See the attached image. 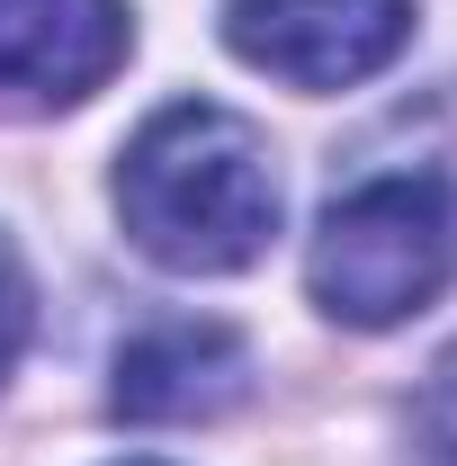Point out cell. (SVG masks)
<instances>
[{"instance_id": "obj_1", "label": "cell", "mask_w": 457, "mask_h": 466, "mask_svg": "<svg viewBox=\"0 0 457 466\" xmlns=\"http://www.w3.org/2000/svg\"><path fill=\"white\" fill-rule=\"evenodd\" d=\"M117 216H126V242L179 279L251 269L279 233V171L260 126L216 99L162 108L117 162Z\"/></svg>"}, {"instance_id": "obj_2", "label": "cell", "mask_w": 457, "mask_h": 466, "mask_svg": "<svg viewBox=\"0 0 457 466\" xmlns=\"http://www.w3.org/2000/svg\"><path fill=\"white\" fill-rule=\"evenodd\" d=\"M449 260H457L449 188L431 171H403V179L350 188L341 207L323 216L305 279H314V305H323L332 323L386 332V323L421 314L431 296L449 288Z\"/></svg>"}, {"instance_id": "obj_3", "label": "cell", "mask_w": 457, "mask_h": 466, "mask_svg": "<svg viewBox=\"0 0 457 466\" xmlns=\"http://www.w3.org/2000/svg\"><path fill=\"white\" fill-rule=\"evenodd\" d=\"M412 36V0H225V46L287 90H350Z\"/></svg>"}, {"instance_id": "obj_4", "label": "cell", "mask_w": 457, "mask_h": 466, "mask_svg": "<svg viewBox=\"0 0 457 466\" xmlns=\"http://www.w3.org/2000/svg\"><path fill=\"white\" fill-rule=\"evenodd\" d=\"M126 46V0H0V116L81 108Z\"/></svg>"}, {"instance_id": "obj_5", "label": "cell", "mask_w": 457, "mask_h": 466, "mask_svg": "<svg viewBox=\"0 0 457 466\" xmlns=\"http://www.w3.org/2000/svg\"><path fill=\"white\" fill-rule=\"evenodd\" d=\"M251 395V350L225 323H162L117 359V412L126 421H216Z\"/></svg>"}, {"instance_id": "obj_6", "label": "cell", "mask_w": 457, "mask_h": 466, "mask_svg": "<svg viewBox=\"0 0 457 466\" xmlns=\"http://www.w3.org/2000/svg\"><path fill=\"white\" fill-rule=\"evenodd\" d=\"M27 332H36V288H27V260L9 251V233H0V377L18 368Z\"/></svg>"}]
</instances>
